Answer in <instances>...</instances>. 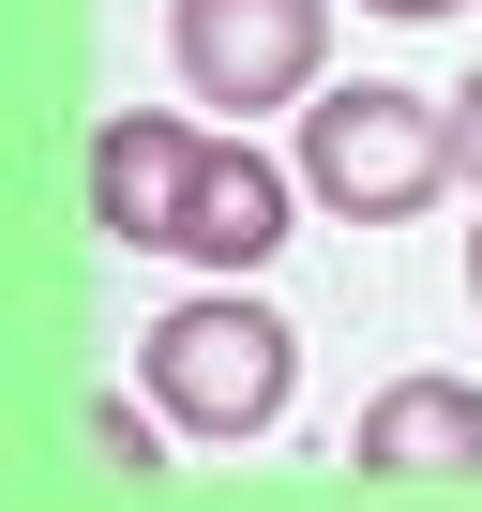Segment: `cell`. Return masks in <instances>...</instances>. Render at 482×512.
Segmentation results:
<instances>
[{"mask_svg": "<svg viewBox=\"0 0 482 512\" xmlns=\"http://www.w3.org/2000/svg\"><path fill=\"white\" fill-rule=\"evenodd\" d=\"M166 61L196 106H317L332 0H166Z\"/></svg>", "mask_w": 482, "mask_h": 512, "instance_id": "3", "label": "cell"}, {"mask_svg": "<svg viewBox=\"0 0 482 512\" xmlns=\"http://www.w3.org/2000/svg\"><path fill=\"white\" fill-rule=\"evenodd\" d=\"M287 392H302V332L272 317V302H166L151 317V407L166 422H196V437H257V422H287Z\"/></svg>", "mask_w": 482, "mask_h": 512, "instance_id": "2", "label": "cell"}, {"mask_svg": "<svg viewBox=\"0 0 482 512\" xmlns=\"http://www.w3.org/2000/svg\"><path fill=\"white\" fill-rule=\"evenodd\" d=\"M347 467H377V482H482V392L467 377H392L362 407Z\"/></svg>", "mask_w": 482, "mask_h": 512, "instance_id": "5", "label": "cell"}, {"mask_svg": "<svg viewBox=\"0 0 482 512\" xmlns=\"http://www.w3.org/2000/svg\"><path fill=\"white\" fill-rule=\"evenodd\" d=\"M467 302H482V226H467Z\"/></svg>", "mask_w": 482, "mask_h": 512, "instance_id": "10", "label": "cell"}, {"mask_svg": "<svg viewBox=\"0 0 482 512\" xmlns=\"http://www.w3.org/2000/svg\"><path fill=\"white\" fill-rule=\"evenodd\" d=\"M91 452H106L121 482H166V467H151V422H121V407H91Z\"/></svg>", "mask_w": 482, "mask_h": 512, "instance_id": "7", "label": "cell"}, {"mask_svg": "<svg viewBox=\"0 0 482 512\" xmlns=\"http://www.w3.org/2000/svg\"><path fill=\"white\" fill-rule=\"evenodd\" d=\"M452 166H467V151H452V106H422V91H392V76H347V91L302 106V181H317L347 226H407Z\"/></svg>", "mask_w": 482, "mask_h": 512, "instance_id": "1", "label": "cell"}, {"mask_svg": "<svg viewBox=\"0 0 482 512\" xmlns=\"http://www.w3.org/2000/svg\"><path fill=\"white\" fill-rule=\"evenodd\" d=\"M272 241H287V166H272V151H241V136H211V151H196V196H181V256L257 272Z\"/></svg>", "mask_w": 482, "mask_h": 512, "instance_id": "6", "label": "cell"}, {"mask_svg": "<svg viewBox=\"0 0 482 512\" xmlns=\"http://www.w3.org/2000/svg\"><path fill=\"white\" fill-rule=\"evenodd\" d=\"M196 121H151V106H121L106 136H91V226L106 241H151V256H181V196H196Z\"/></svg>", "mask_w": 482, "mask_h": 512, "instance_id": "4", "label": "cell"}, {"mask_svg": "<svg viewBox=\"0 0 482 512\" xmlns=\"http://www.w3.org/2000/svg\"><path fill=\"white\" fill-rule=\"evenodd\" d=\"M452 151H467V181H482V76L452 91Z\"/></svg>", "mask_w": 482, "mask_h": 512, "instance_id": "8", "label": "cell"}, {"mask_svg": "<svg viewBox=\"0 0 482 512\" xmlns=\"http://www.w3.org/2000/svg\"><path fill=\"white\" fill-rule=\"evenodd\" d=\"M377 16H452V0H377Z\"/></svg>", "mask_w": 482, "mask_h": 512, "instance_id": "9", "label": "cell"}]
</instances>
